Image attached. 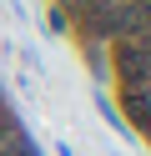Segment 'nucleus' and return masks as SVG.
I'll use <instances>...</instances> for the list:
<instances>
[{"label":"nucleus","mask_w":151,"mask_h":156,"mask_svg":"<svg viewBox=\"0 0 151 156\" xmlns=\"http://www.w3.org/2000/svg\"><path fill=\"white\" fill-rule=\"evenodd\" d=\"M116 71H121V81H126V86H146L151 55L141 51V45H121V51H116Z\"/></svg>","instance_id":"nucleus-1"}]
</instances>
